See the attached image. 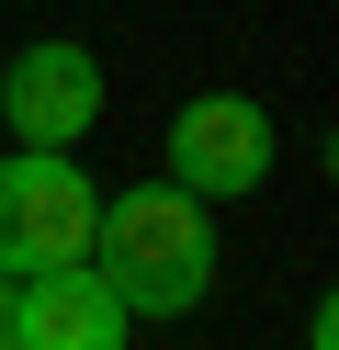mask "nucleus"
Returning a JSON list of instances; mask_svg holds the SVG:
<instances>
[{
    "label": "nucleus",
    "instance_id": "obj_4",
    "mask_svg": "<svg viewBox=\"0 0 339 350\" xmlns=\"http://www.w3.org/2000/svg\"><path fill=\"white\" fill-rule=\"evenodd\" d=\"M0 113H12L23 147H79L90 113H102V68H90V46H23L12 68H0Z\"/></svg>",
    "mask_w": 339,
    "mask_h": 350
},
{
    "label": "nucleus",
    "instance_id": "obj_1",
    "mask_svg": "<svg viewBox=\"0 0 339 350\" xmlns=\"http://www.w3.org/2000/svg\"><path fill=\"white\" fill-rule=\"evenodd\" d=\"M90 271L113 282L125 317H192V305L215 294V215H203L192 192L147 181V192H125V204H102Z\"/></svg>",
    "mask_w": 339,
    "mask_h": 350
},
{
    "label": "nucleus",
    "instance_id": "obj_3",
    "mask_svg": "<svg viewBox=\"0 0 339 350\" xmlns=\"http://www.w3.org/2000/svg\"><path fill=\"white\" fill-rule=\"evenodd\" d=\"M271 181V113L249 91H203L170 113V192L192 204H238V192Z\"/></svg>",
    "mask_w": 339,
    "mask_h": 350
},
{
    "label": "nucleus",
    "instance_id": "obj_6",
    "mask_svg": "<svg viewBox=\"0 0 339 350\" xmlns=\"http://www.w3.org/2000/svg\"><path fill=\"white\" fill-rule=\"evenodd\" d=\"M0 350H23V339H12V282H0Z\"/></svg>",
    "mask_w": 339,
    "mask_h": 350
},
{
    "label": "nucleus",
    "instance_id": "obj_5",
    "mask_svg": "<svg viewBox=\"0 0 339 350\" xmlns=\"http://www.w3.org/2000/svg\"><path fill=\"white\" fill-rule=\"evenodd\" d=\"M125 327H136V317L113 305V282L90 271V260L12 282V339H23V350H125Z\"/></svg>",
    "mask_w": 339,
    "mask_h": 350
},
{
    "label": "nucleus",
    "instance_id": "obj_2",
    "mask_svg": "<svg viewBox=\"0 0 339 350\" xmlns=\"http://www.w3.org/2000/svg\"><path fill=\"white\" fill-rule=\"evenodd\" d=\"M90 226H102V192H90V170L68 159V147L0 159V282L90 260Z\"/></svg>",
    "mask_w": 339,
    "mask_h": 350
}]
</instances>
